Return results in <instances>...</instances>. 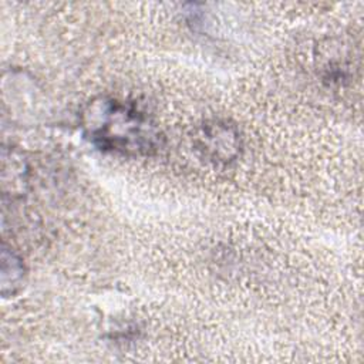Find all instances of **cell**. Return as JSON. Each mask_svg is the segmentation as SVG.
Segmentation results:
<instances>
[{
    "instance_id": "obj_1",
    "label": "cell",
    "mask_w": 364,
    "mask_h": 364,
    "mask_svg": "<svg viewBox=\"0 0 364 364\" xmlns=\"http://www.w3.org/2000/svg\"><path fill=\"white\" fill-rule=\"evenodd\" d=\"M85 136L100 149L122 155H149L161 146L158 127L135 105L100 98L82 115Z\"/></svg>"
},
{
    "instance_id": "obj_2",
    "label": "cell",
    "mask_w": 364,
    "mask_h": 364,
    "mask_svg": "<svg viewBox=\"0 0 364 364\" xmlns=\"http://www.w3.org/2000/svg\"><path fill=\"white\" fill-rule=\"evenodd\" d=\"M198 144L209 159L226 164L239 155L240 135L233 125L225 121H212L202 127Z\"/></svg>"
}]
</instances>
